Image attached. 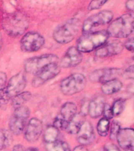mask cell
Masks as SVG:
<instances>
[{"label":"cell","mask_w":134,"mask_h":151,"mask_svg":"<svg viewBox=\"0 0 134 151\" xmlns=\"http://www.w3.org/2000/svg\"><path fill=\"white\" fill-rule=\"evenodd\" d=\"M2 27L8 35L13 38L19 37L26 33L29 27V19L23 12H14L3 18Z\"/></svg>","instance_id":"obj_1"},{"label":"cell","mask_w":134,"mask_h":151,"mask_svg":"<svg viewBox=\"0 0 134 151\" xmlns=\"http://www.w3.org/2000/svg\"><path fill=\"white\" fill-rule=\"evenodd\" d=\"M109 36L114 38H126L134 32V13L129 12L111 21L108 26Z\"/></svg>","instance_id":"obj_2"},{"label":"cell","mask_w":134,"mask_h":151,"mask_svg":"<svg viewBox=\"0 0 134 151\" xmlns=\"http://www.w3.org/2000/svg\"><path fill=\"white\" fill-rule=\"evenodd\" d=\"M108 38L109 35L105 30L83 34L78 40L76 47L81 53H89L107 43Z\"/></svg>","instance_id":"obj_3"},{"label":"cell","mask_w":134,"mask_h":151,"mask_svg":"<svg viewBox=\"0 0 134 151\" xmlns=\"http://www.w3.org/2000/svg\"><path fill=\"white\" fill-rule=\"evenodd\" d=\"M80 21L77 18H72L66 21L55 29L53 34L54 40L61 44L71 42L79 29Z\"/></svg>","instance_id":"obj_4"},{"label":"cell","mask_w":134,"mask_h":151,"mask_svg":"<svg viewBox=\"0 0 134 151\" xmlns=\"http://www.w3.org/2000/svg\"><path fill=\"white\" fill-rule=\"evenodd\" d=\"M30 109L24 106L14 109L9 121V132L15 135H19L24 131L30 116Z\"/></svg>","instance_id":"obj_5"},{"label":"cell","mask_w":134,"mask_h":151,"mask_svg":"<svg viewBox=\"0 0 134 151\" xmlns=\"http://www.w3.org/2000/svg\"><path fill=\"white\" fill-rule=\"evenodd\" d=\"M86 85V76L81 73H75L63 79L60 84V88L64 95H73L83 91Z\"/></svg>","instance_id":"obj_6"},{"label":"cell","mask_w":134,"mask_h":151,"mask_svg":"<svg viewBox=\"0 0 134 151\" xmlns=\"http://www.w3.org/2000/svg\"><path fill=\"white\" fill-rule=\"evenodd\" d=\"M112 19V12L109 10H103L93 14L84 21L82 24V32L83 34H87L96 32V29L101 26L110 24Z\"/></svg>","instance_id":"obj_7"},{"label":"cell","mask_w":134,"mask_h":151,"mask_svg":"<svg viewBox=\"0 0 134 151\" xmlns=\"http://www.w3.org/2000/svg\"><path fill=\"white\" fill-rule=\"evenodd\" d=\"M59 63V58L55 54H43L26 60L24 65V71L31 74H36L50 64Z\"/></svg>","instance_id":"obj_8"},{"label":"cell","mask_w":134,"mask_h":151,"mask_svg":"<svg viewBox=\"0 0 134 151\" xmlns=\"http://www.w3.org/2000/svg\"><path fill=\"white\" fill-rule=\"evenodd\" d=\"M45 43V39L37 32H28L22 36L21 40V48L22 51L32 53L39 50Z\"/></svg>","instance_id":"obj_9"},{"label":"cell","mask_w":134,"mask_h":151,"mask_svg":"<svg viewBox=\"0 0 134 151\" xmlns=\"http://www.w3.org/2000/svg\"><path fill=\"white\" fill-rule=\"evenodd\" d=\"M61 72V66L59 63L50 64L40 70L38 73L34 75L32 79V86L34 87H41L48 82L49 80L53 79Z\"/></svg>","instance_id":"obj_10"},{"label":"cell","mask_w":134,"mask_h":151,"mask_svg":"<svg viewBox=\"0 0 134 151\" xmlns=\"http://www.w3.org/2000/svg\"><path fill=\"white\" fill-rule=\"evenodd\" d=\"M122 75V72L120 68H99L89 74V80L92 82L101 83L103 84L110 80H116L118 76Z\"/></svg>","instance_id":"obj_11"},{"label":"cell","mask_w":134,"mask_h":151,"mask_svg":"<svg viewBox=\"0 0 134 151\" xmlns=\"http://www.w3.org/2000/svg\"><path fill=\"white\" fill-rule=\"evenodd\" d=\"M27 85V77L23 72L16 73L12 76L7 83L6 91L9 97L13 99L17 94L24 92V90Z\"/></svg>","instance_id":"obj_12"},{"label":"cell","mask_w":134,"mask_h":151,"mask_svg":"<svg viewBox=\"0 0 134 151\" xmlns=\"http://www.w3.org/2000/svg\"><path fill=\"white\" fill-rule=\"evenodd\" d=\"M43 126L42 121L38 118L33 117L29 120L24 129V139L28 142H35L42 134Z\"/></svg>","instance_id":"obj_13"},{"label":"cell","mask_w":134,"mask_h":151,"mask_svg":"<svg viewBox=\"0 0 134 151\" xmlns=\"http://www.w3.org/2000/svg\"><path fill=\"white\" fill-rule=\"evenodd\" d=\"M82 61V53L77 49V47H71L67 50L59 64L61 68H71L78 65Z\"/></svg>","instance_id":"obj_14"},{"label":"cell","mask_w":134,"mask_h":151,"mask_svg":"<svg viewBox=\"0 0 134 151\" xmlns=\"http://www.w3.org/2000/svg\"><path fill=\"white\" fill-rule=\"evenodd\" d=\"M124 44L118 40H114L100 47L96 50V56L100 58L111 57L121 54L124 49Z\"/></svg>","instance_id":"obj_15"},{"label":"cell","mask_w":134,"mask_h":151,"mask_svg":"<svg viewBox=\"0 0 134 151\" xmlns=\"http://www.w3.org/2000/svg\"><path fill=\"white\" fill-rule=\"evenodd\" d=\"M118 143L125 151H134V129L122 128L117 137Z\"/></svg>","instance_id":"obj_16"},{"label":"cell","mask_w":134,"mask_h":151,"mask_svg":"<svg viewBox=\"0 0 134 151\" xmlns=\"http://www.w3.org/2000/svg\"><path fill=\"white\" fill-rule=\"evenodd\" d=\"M95 134L93 127L89 121H84L77 134V141L81 146H86L94 141Z\"/></svg>","instance_id":"obj_17"},{"label":"cell","mask_w":134,"mask_h":151,"mask_svg":"<svg viewBox=\"0 0 134 151\" xmlns=\"http://www.w3.org/2000/svg\"><path fill=\"white\" fill-rule=\"evenodd\" d=\"M105 99L103 96L95 97L89 103L88 113L92 118H97L103 115V109L105 106Z\"/></svg>","instance_id":"obj_18"},{"label":"cell","mask_w":134,"mask_h":151,"mask_svg":"<svg viewBox=\"0 0 134 151\" xmlns=\"http://www.w3.org/2000/svg\"><path fill=\"white\" fill-rule=\"evenodd\" d=\"M77 114V106L74 102L68 101L61 106V111L57 115L59 118L68 125L69 122Z\"/></svg>","instance_id":"obj_19"},{"label":"cell","mask_w":134,"mask_h":151,"mask_svg":"<svg viewBox=\"0 0 134 151\" xmlns=\"http://www.w3.org/2000/svg\"><path fill=\"white\" fill-rule=\"evenodd\" d=\"M122 82L118 79H116V80H110L109 82H107L102 84L101 91L104 94L110 95V94H115V93H118V91H120L122 90Z\"/></svg>","instance_id":"obj_20"},{"label":"cell","mask_w":134,"mask_h":151,"mask_svg":"<svg viewBox=\"0 0 134 151\" xmlns=\"http://www.w3.org/2000/svg\"><path fill=\"white\" fill-rule=\"evenodd\" d=\"M83 119H84V116L82 115L80 113H77L75 116V117L69 122L68 127L65 129L66 132L69 133V134H78L80 127H81L82 124L85 121Z\"/></svg>","instance_id":"obj_21"},{"label":"cell","mask_w":134,"mask_h":151,"mask_svg":"<svg viewBox=\"0 0 134 151\" xmlns=\"http://www.w3.org/2000/svg\"><path fill=\"white\" fill-rule=\"evenodd\" d=\"M59 134H60V130L54 127L53 125L48 126L43 133V141L45 144L51 143L59 140Z\"/></svg>","instance_id":"obj_22"},{"label":"cell","mask_w":134,"mask_h":151,"mask_svg":"<svg viewBox=\"0 0 134 151\" xmlns=\"http://www.w3.org/2000/svg\"><path fill=\"white\" fill-rule=\"evenodd\" d=\"M31 98V93L29 91H24L21 94H17L16 96L12 99L11 105L14 109L20 108L21 106H24L26 102H28Z\"/></svg>","instance_id":"obj_23"},{"label":"cell","mask_w":134,"mask_h":151,"mask_svg":"<svg viewBox=\"0 0 134 151\" xmlns=\"http://www.w3.org/2000/svg\"><path fill=\"white\" fill-rule=\"evenodd\" d=\"M45 149L46 151H71L68 144L61 140H57L51 143H46Z\"/></svg>","instance_id":"obj_24"},{"label":"cell","mask_w":134,"mask_h":151,"mask_svg":"<svg viewBox=\"0 0 134 151\" xmlns=\"http://www.w3.org/2000/svg\"><path fill=\"white\" fill-rule=\"evenodd\" d=\"M12 141L11 132L6 129H0V150L8 148Z\"/></svg>","instance_id":"obj_25"},{"label":"cell","mask_w":134,"mask_h":151,"mask_svg":"<svg viewBox=\"0 0 134 151\" xmlns=\"http://www.w3.org/2000/svg\"><path fill=\"white\" fill-rule=\"evenodd\" d=\"M110 127V120H108L105 117H102L101 120L98 121L97 126H96V130L101 136L105 137L109 134V129Z\"/></svg>","instance_id":"obj_26"},{"label":"cell","mask_w":134,"mask_h":151,"mask_svg":"<svg viewBox=\"0 0 134 151\" xmlns=\"http://www.w3.org/2000/svg\"><path fill=\"white\" fill-rule=\"evenodd\" d=\"M125 106V101L124 99H119L116 100V101L113 103L111 109H112L113 115L117 116H119L122 113V111L124 109Z\"/></svg>","instance_id":"obj_27"},{"label":"cell","mask_w":134,"mask_h":151,"mask_svg":"<svg viewBox=\"0 0 134 151\" xmlns=\"http://www.w3.org/2000/svg\"><path fill=\"white\" fill-rule=\"evenodd\" d=\"M122 129L121 127V124L118 121H113L110 127V132H109V134H110V138L111 140H117L118 134L119 133L120 130Z\"/></svg>","instance_id":"obj_28"},{"label":"cell","mask_w":134,"mask_h":151,"mask_svg":"<svg viewBox=\"0 0 134 151\" xmlns=\"http://www.w3.org/2000/svg\"><path fill=\"white\" fill-rule=\"evenodd\" d=\"M11 98L9 97L6 91V89L3 91L0 92V109H6L7 106Z\"/></svg>","instance_id":"obj_29"},{"label":"cell","mask_w":134,"mask_h":151,"mask_svg":"<svg viewBox=\"0 0 134 151\" xmlns=\"http://www.w3.org/2000/svg\"><path fill=\"white\" fill-rule=\"evenodd\" d=\"M122 76L125 79L134 80V65H132L125 68L124 72L122 73Z\"/></svg>","instance_id":"obj_30"},{"label":"cell","mask_w":134,"mask_h":151,"mask_svg":"<svg viewBox=\"0 0 134 151\" xmlns=\"http://www.w3.org/2000/svg\"><path fill=\"white\" fill-rule=\"evenodd\" d=\"M106 2H107V1H103V0H101V1H92V2H90V3L89 4L88 9H89V10L98 9L103 6Z\"/></svg>","instance_id":"obj_31"},{"label":"cell","mask_w":134,"mask_h":151,"mask_svg":"<svg viewBox=\"0 0 134 151\" xmlns=\"http://www.w3.org/2000/svg\"><path fill=\"white\" fill-rule=\"evenodd\" d=\"M7 76L4 72L0 71V92L6 89L7 86Z\"/></svg>","instance_id":"obj_32"},{"label":"cell","mask_w":134,"mask_h":151,"mask_svg":"<svg viewBox=\"0 0 134 151\" xmlns=\"http://www.w3.org/2000/svg\"><path fill=\"white\" fill-rule=\"evenodd\" d=\"M103 117L107 118L108 120H110L112 119V117L114 116L113 115L112 109H111V106H110L108 104H106L105 106H104V109H103Z\"/></svg>","instance_id":"obj_33"},{"label":"cell","mask_w":134,"mask_h":151,"mask_svg":"<svg viewBox=\"0 0 134 151\" xmlns=\"http://www.w3.org/2000/svg\"><path fill=\"white\" fill-rule=\"evenodd\" d=\"M103 151H121V150L115 144L108 142L103 146Z\"/></svg>","instance_id":"obj_34"},{"label":"cell","mask_w":134,"mask_h":151,"mask_svg":"<svg viewBox=\"0 0 134 151\" xmlns=\"http://www.w3.org/2000/svg\"><path fill=\"white\" fill-rule=\"evenodd\" d=\"M124 47L126 48L129 51L133 52L134 53V38L133 39H129L125 42Z\"/></svg>","instance_id":"obj_35"},{"label":"cell","mask_w":134,"mask_h":151,"mask_svg":"<svg viewBox=\"0 0 134 151\" xmlns=\"http://www.w3.org/2000/svg\"><path fill=\"white\" fill-rule=\"evenodd\" d=\"M125 7L126 9L131 13H134V0L131 1H127L125 2Z\"/></svg>","instance_id":"obj_36"},{"label":"cell","mask_w":134,"mask_h":151,"mask_svg":"<svg viewBox=\"0 0 134 151\" xmlns=\"http://www.w3.org/2000/svg\"><path fill=\"white\" fill-rule=\"evenodd\" d=\"M12 151H25V150L21 144H16V145L14 146Z\"/></svg>","instance_id":"obj_37"},{"label":"cell","mask_w":134,"mask_h":151,"mask_svg":"<svg viewBox=\"0 0 134 151\" xmlns=\"http://www.w3.org/2000/svg\"><path fill=\"white\" fill-rule=\"evenodd\" d=\"M73 151H89L88 149L86 148V146H78L76 147H75V149L73 150Z\"/></svg>","instance_id":"obj_38"},{"label":"cell","mask_w":134,"mask_h":151,"mask_svg":"<svg viewBox=\"0 0 134 151\" xmlns=\"http://www.w3.org/2000/svg\"><path fill=\"white\" fill-rule=\"evenodd\" d=\"M25 151H39L38 149L34 148V147H29L27 150H25Z\"/></svg>","instance_id":"obj_39"},{"label":"cell","mask_w":134,"mask_h":151,"mask_svg":"<svg viewBox=\"0 0 134 151\" xmlns=\"http://www.w3.org/2000/svg\"><path fill=\"white\" fill-rule=\"evenodd\" d=\"M2 46V35H1V34H0V50H1Z\"/></svg>","instance_id":"obj_40"},{"label":"cell","mask_w":134,"mask_h":151,"mask_svg":"<svg viewBox=\"0 0 134 151\" xmlns=\"http://www.w3.org/2000/svg\"><path fill=\"white\" fill-rule=\"evenodd\" d=\"M133 60H134V57H133Z\"/></svg>","instance_id":"obj_41"}]
</instances>
